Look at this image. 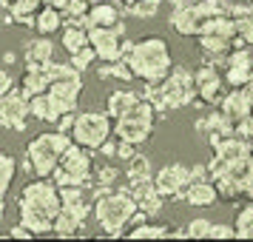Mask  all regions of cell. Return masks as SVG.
Returning a JSON list of instances; mask_svg holds the SVG:
<instances>
[{"instance_id": "1", "label": "cell", "mask_w": 253, "mask_h": 242, "mask_svg": "<svg viewBox=\"0 0 253 242\" xmlns=\"http://www.w3.org/2000/svg\"><path fill=\"white\" fill-rule=\"evenodd\" d=\"M123 60L128 63V69L134 71V77H139L142 83H162L173 69L168 43L162 37L134 40V48Z\"/></svg>"}, {"instance_id": "2", "label": "cell", "mask_w": 253, "mask_h": 242, "mask_svg": "<svg viewBox=\"0 0 253 242\" xmlns=\"http://www.w3.org/2000/svg\"><path fill=\"white\" fill-rule=\"evenodd\" d=\"M139 211L137 199L128 188H103L97 191L94 217L105 231V237H123V231L131 225L134 214Z\"/></svg>"}, {"instance_id": "3", "label": "cell", "mask_w": 253, "mask_h": 242, "mask_svg": "<svg viewBox=\"0 0 253 242\" xmlns=\"http://www.w3.org/2000/svg\"><path fill=\"white\" fill-rule=\"evenodd\" d=\"M71 143V134L66 131H46V134H37L32 143H29V148H26V168L35 174V177H43V180H51V174L57 168L60 157L66 154Z\"/></svg>"}, {"instance_id": "4", "label": "cell", "mask_w": 253, "mask_h": 242, "mask_svg": "<svg viewBox=\"0 0 253 242\" xmlns=\"http://www.w3.org/2000/svg\"><path fill=\"white\" fill-rule=\"evenodd\" d=\"M51 183L57 185V188H66V185H80V188H88V185H94L91 148L71 143L69 148H66V154L60 157L54 174H51Z\"/></svg>"}, {"instance_id": "5", "label": "cell", "mask_w": 253, "mask_h": 242, "mask_svg": "<svg viewBox=\"0 0 253 242\" xmlns=\"http://www.w3.org/2000/svg\"><path fill=\"white\" fill-rule=\"evenodd\" d=\"M108 137H114V120L108 117V111H77L71 128V140L77 145L97 151Z\"/></svg>"}, {"instance_id": "6", "label": "cell", "mask_w": 253, "mask_h": 242, "mask_svg": "<svg viewBox=\"0 0 253 242\" xmlns=\"http://www.w3.org/2000/svg\"><path fill=\"white\" fill-rule=\"evenodd\" d=\"M154 120H157L154 105H151L148 100H142V97H139V103L134 105L126 117L114 120V137L139 145V143H145V140L154 134Z\"/></svg>"}, {"instance_id": "7", "label": "cell", "mask_w": 253, "mask_h": 242, "mask_svg": "<svg viewBox=\"0 0 253 242\" xmlns=\"http://www.w3.org/2000/svg\"><path fill=\"white\" fill-rule=\"evenodd\" d=\"M162 89V100L168 108H185V105L191 103H202V100H196V83H194V71L185 69V66H173L171 74L160 83Z\"/></svg>"}, {"instance_id": "8", "label": "cell", "mask_w": 253, "mask_h": 242, "mask_svg": "<svg viewBox=\"0 0 253 242\" xmlns=\"http://www.w3.org/2000/svg\"><path fill=\"white\" fill-rule=\"evenodd\" d=\"M126 26L123 20L117 26H100V29H88V46L97 51V60L103 63H114L123 60V43H126Z\"/></svg>"}, {"instance_id": "9", "label": "cell", "mask_w": 253, "mask_h": 242, "mask_svg": "<svg viewBox=\"0 0 253 242\" xmlns=\"http://www.w3.org/2000/svg\"><path fill=\"white\" fill-rule=\"evenodd\" d=\"M17 205H32V208H37V211L48 214V217H57V211L63 208V202H60V188L51 183V180L37 177V180H32V183L20 191Z\"/></svg>"}, {"instance_id": "10", "label": "cell", "mask_w": 253, "mask_h": 242, "mask_svg": "<svg viewBox=\"0 0 253 242\" xmlns=\"http://www.w3.org/2000/svg\"><path fill=\"white\" fill-rule=\"evenodd\" d=\"M191 183H194L191 165H182V162H171V165L160 168L154 177V185L165 199H185V191Z\"/></svg>"}, {"instance_id": "11", "label": "cell", "mask_w": 253, "mask_h": 242, "mask_svg": "<svg viewBox=\"0 0 253 242\" xmlns=\"http://www.w3.org/2000/svg\"><path fill=\"white\" fill-rule=\"evenodd\" d=\"M32 120L29 111V97L20 89H12L0 97V126L9 128V131H26Z\"/></svg>"}, {"instance_id": "12", "label": "cell", "mask_w": 253, "mask_h": 242, "mask_svg": "<svg viewBox=\"0 0 253 242\" xmlns=\"http://www.w3.org/2000/svg\"><path fill=\"white\" fill-rule=\"evenodd\" d=\"M194 83H196V94H199V100L205 105H219L225 100V94H228L225 77H222L219 69L211 66V63H205L202 69L194 71Z\"/></svg>"}, {"instance_id": "13", "label": "cell", "mask_w": 253, "mask_h": 242, "mask_svg": "<svg viewBox=\"0 0 253 242\" xmlns=\"http://www.w3.org/2000/svg\"><path fill=\"white\" fill-rule=\"evenodd\" d=\"M88 202H74V205H63L54 217V234L57 237H77L83 234L85 217H88Z\"/></svg>"}, {"instance_id": "14", "label": "cell", "mask_w": 253, "mask_h": 242, "mask_svg": "<svg viewBox=\"0 0 253 242\" xmlns=\"http://www.w3.org/2000/svg\"><path fill=\"white\" fill-rule=\"evenodd\" d=\"M48 94L54 97V103L60 105L63 114L77 111V103H80V94H83V74H74V77L51 83V86H48Z\"/></svg>"}, {"instance_id": "15", "label": "cell", "mask_w": 253, "mask_h": 242, "mask_svg": "<svg viewBox=\"0 0 253 242\" xmlns=\"http://www.w3.org/2000/svg\"><path fill=\"white\" fill-rule=\"evenodd\" d=\"M219 111L225 117H230L233 123H242V120H248L253 114V92L248 86H242V89H230L225 94V100L219 103Z\"/></svg>"}, {"instance_id": "16", "label": "cell", "mask_w": 253, "mask_h": 242, "mask_svg": "<svg viewBox=\"0 0 253 242\" xmlns=\"http://www.w3.org/2000/svg\"><path fill=\"white\" fill-rule=\"evenodd\" d=\"M128 191L134 194V199H137L139 211H142L145 217H157V214L162 211V202H165V196L157 191L154 180H142V183L128 185Z\"/></svg>"}, {"instance_id": "17", "label": "cell", "mask_w": 253, "mask_h": 242, "mask_svg": "<svg viewBox=\"0 0 253 242\" xmlns=\"http://www.w3.org/2000/svg\"><path fill=\"white\" fill-rule=\"evenodd\" d=\"M196 131H202V134H216V137H233L236 134V123L225 117L222 111H211V114L199 117L194 123Z\"/></svg>"}, {"instance_id": "18", "label": "cell", "mask_w": 253, "mask_h": 242, "mask_svg": "<svg viewBox=\"0 0 253 242\" xmlns=\"http://www.w3.org/2000/svg\"><path fill=\"white\" fill-rule=\"evenodd\" d=\"M54 60V43L48 37H37L32 43H26V69H46Z\"/></svg>"}, {"instance_id": "19", "label": "cell", "mask_w": 253, "mask_h": 242, "mask_svg": "<svg viewBox=\"0 0 253 242\" xmlns=\"http://www.w3.org/2000/svg\"><path fill=\"white\" fill-rule=\"evenodd\" d=\"M196 6H199V3H196ZM196 6H188V9H173V12H171V20H168V23H171L179 35H185V37H196V35H199L202 14H199Z\"/></svg>"}, {"instance_id": "20", "label": "cell", "mask_w": 253, "mask_h": 242, "mask_svg": "<svg viewBox=\"0 0 253 242\" xmlns=\"http://www.w3.org/2000/svg\"><path fill=\"white\" fill-rule=\"evenodd\" d=\"M29 111H32V117H35V120H40V123H57L60 117H63L60 105L54 103V97H51L48 92L29 97Z\"/></svg>"}, {"instance_id": "21", "label": "cell", "mask_w": 253, "mask_h": 242, "mask_svg": "<svg viewBox=\"0 0 253 242\" xmlns=\"http://www.w3.org/2000/svg\"><path fill=\"white\" fill-rule=\"evenodd\" d=\"M20 225H26L35 237L54 234V217H48V214H43L32 205H20Z\"/></svg>"}, {"instance_id": "22", "label": "cell", "mask_w": 253, "mask_h": 242, "mask_svg": "<svg viewBox=\"0 0 253 242\" xmlns=\"http://www.w3.org/2000/svg\"><path fill=\"white\" fill-rule=\"evenodd\" d=\"M219 199L216 194V185L213 180H199V183H191L188 191H185V202H191L196 208H205V205H213Z\"/></svg>"}, {"instance_id": "23", "label": "cell", "mask_w": 253, "mask_h": 242, "mask_svg": "<svg viewBox=\"0 0 253 242\" xmlns=\"http://www.w3.org/2000/svg\"><path fill=\"white\" fill-rule=\"evenodd\" d=\"M60 26H63V12L60 9H54V6H48V3H43L40 6V12L35 14V29L37 35H54V32H60Z\"/></svg>"}, {"instance_id": "24", "label": "cell", "mask_w": 253, "mask_h": 242, "mask_svg": "<svg viewBox=\"0 0 253 242\" xmlns=\"http://www.w3.org/2000/svg\"><path fill=\"white\" fill-rule=\"evenodd\" d=\"M199 35H213V37H230L236 40V20L230 14H216V17H208L199 26Z\"/></svg>"}, {"instance_id": "25", "label": "cell", "mask_w": 253, "mask_h": 242, "mask_svg": "<svg viewBox=\"0 0 253 242\" xmlns=\"http://www.w3.org/2000/svg\"><path fill=\"white\" fill-rule=\"evenodd\" d=\"M117 23H120V6H114V3H91V9H88V29L117 26Z\"/></svg>"}, {"instance_id": "26", "label": "cell", "mask_w": 253, "mask_h": 242, "mask_svg": "<svg viewBox=\"0 0 253 242\" xmlns=\"http://www.w3.org/2000/svg\"><path fill=\"white\" fill-rule=\"evenodd\" d=\"M139 103V94L134 92H114V94H108V103H105V111H108V117L111 120H120V117H126L134 105Z\"/></svg>"}, {"instance_id": "27", "label": "cell", "mask_w": 253, "mask_h": 242, "mask_svg": "<svg viewBox=\"0 0 253 242\" xmlns=\"http://www.w3.org/2000/svg\"><path fill=\"white\" fill-rule=\"evenodd\" d=\"M48 86H51V80H48L46 69H26L23 83H20V92H23L26 97H35V94L48 92Z\"/></svg>"}, {"instance_id": "28", "label": "cell", "mask_w": 253, "mask_h": 242, "mask_svg": "<svg viewBox=\"0 0 253 242\" xmlns=\"http://www.w3.org/2000/svg\"><path fill=\"white\" fill-rule=\"evenodd\" d=\"M97 77L100 80H123V83H131L134 80V71L128 69L126 60H114V63H103L97 66Z\"/></svg>"}, {"instance_id": "29", "label": "cell", "mask_w": 253, "mask_h": 242, "mask_svg": "<svg viewBox=\"0 0 253 242\" xmlns=\"http://www.w3.org/2000/svg\"><path fill=\"white\" fill-rule=\"evenodd\" d=\"M60 43H63V48H66L69 54H77L80 48L88 46V29H74V26H66V29H63V37H60Z\"/></svg>"}, {"instance_id": "30", "label": "cell", "mask_w": 253, "mask_h": 242, "mask_svg": "<svg viewBox=\"0 0 253 242\" xmlns=\"http://www.w3.org/2000/svg\"><path fill=\"white\" fill-rule=\"evenodd\" d=\"M128 185L134 183H142V180H151V160L145 157V154H134L131 160H128Z\"/></svg>"}, {"instance_id": "31", "label": "cell", "mask_w": 253, "mask_h": 242, "mask_svg": "<svg viewBox=\"0 0 253 242\" xmlns=\"http://www.w3.org/2000/svg\"><path fill=\"white\" fill-rule=\"evenodd\" d=\"M233 228H236V237H239V240H253V199L239 208Z\"/></svg>"}, {"instance_id": "32", "label": "cell", "mask_w": 253, "mask_h": 242, "mask_svg": "<svg viewBox=\"0 0 253 242\" xmlns=\"http://www.w3.org/2000/svg\"><path fill=\"white\" fill-rule=\"evenodd\" d=\"M14 174H17V160L12 154H0V196L9 194V188L14 183Z\"/></svg>"}, {"instance_id": "33", "label": "cell", "mask_w": 253, "mask_h": 242, "mask_svg": "<svg viewBox=\"0 0 253 242\" xmlns=\"http://www.w3.org/2000/svg\"><path fill=\"white\" fill-rule=\"evenodd\" d=\"M131 240H168L171 228L168 225H148V222H139L134 231H128Z\"/></svg>"}, {"instance_id": "34", "label": "cell", "mask_w": 253, "mask_h": 242, "mask_svg": "<svg viewBox=\"0 0 253 242\" xmlns=\"http://www.w3.org/2000/svg\"><path fill=\"white\" fill-rule=\"evenodd\" d=\"M160 3L162 0H137L131 6H123V12L131 14V17H139V20H148V17H154L160 12Z\"/></svg>"}, {"instance_id": "35", "label": "cell", "mask_w": 253, "mask_h": 242, "mask_svg": "<svg viewBox=\"0 0 253 242\" xmlns=\"http://www.w3.org/2000/svg\"><path fill=\"white\" fill-rule=\"evenodd\" d=\"M69 57H71L69 63H71V66H74L77 71H85V69H88V66L94 63V60H97V51H94L91 46H85V48H80L77 54H69Z\"/></svg>"}, {"instance_id": "36", "label": "cell", "mask_w": 253, "mask_h": 242, "mask_svg": "<svg viewBox=\"0 0 253 242\" xmlns=\"http://www.w3.org/2000/svg\"><path fill=\"white\" fill-rule=\"evenodd\" d=\"M236 20V37H239L245 46H253V14L248 17H233Z\"/></svg>"}, {"instance_id": "37", "label": "cell", "mask_w": 253, "mask_h": 242, "mask_svg": "<svg viewBox=\"0 0 253 242\" xmlns=\"http://www.w3.org/2000/svg\"><path fill=\"white\" fill-rule=\"evenodd\" d=\"M117 168L114 165H103V168H94V183L97 185H103V188H111L114 185V180H117Z\"/></svg>"}, {"instance_id": "38", "label": "cell", "mask_w": 253, "mask_h": 242, "mask_svg": "<svg viewBox=\"0 0 253 242\" xmlns=\"http://www.w3.org/2000/svg\"><path fill=\"white\" fill-rule=\"evenodd\" d=\"M211 240H233L236 237V228L233 225H225V222H211Z\"/></svg>"}, {"instance_id": "39", "label": "cell", "mask_w": 253, "mask_h": 242, "mask_svg": "<svg viewBox=\"0 0 253 242\" xmlns=\"http://www.w3.org/2000/svg\"><path fill=\"white\" fill-rule=\"evenodd\" d=\"M185 231H188V237H191V240H202V237L211 234V219H194Z\"/></svg>"}, {"instance_id": "40", "label": "cell", "mask_w": 253, "mask_h": 242, "mask_svg": "<svg viewBox=\"0 0 253 242\" xmlns=\"http://www.w3.org/2000/svg\"><path fill=\"white\" fill-rule=\"evenodd\" d=\"M134 154H137V145H134V143H126V140H120V143H117V157H120V160L128 162Z\"/></svg>"}, {"instance_id": "41", "label": "cell", "mask_w": 253, "mask_h": 242, "mask_svg": "<svg viewBox=\"0 0 253 242\" xmlns=\"http://www.w3.org/2000/svg\"><path fill=\"white\" fill-rule=\"evenodd\" d=\"M12 86H14L12 71L6 69V66H0V97H3L6 92H12Z\"/></svg>"}, {"instance_id": "42", "label": "cell", "mask_w": 253, "mask_h": 242, "mask_svg": "<svg viewBox=\"0 0 253 242\" xmlns=\"http://www.w3.org/2000/svg\"><path fill=\"white\" fill-rule=\"evenodd\" d=\"M74 120H77V111H69V114H63L57 120V131H66L71 134V128H74Z\"/></svg>"}, {"instance_id": "43", "label": "cell", "mask_w": 253, "mask_h": 242, "mask_svg": "<svg viewBox=\"0 0 253 242\" xmlns=\"http://www.w3.org/2000/svg\"><path fill=\"white\" fill-rule=\"evenodd\" d=\"M236 134L245 140H253V114L248 117V120H242V123H236Z\"/></svg>"}, {"instance_id": "44", "label": "cell", "mask_w": 253, "mask_h": 242, "mask_svg": "<svg viewBox=\"0 0 253 242\" xmlns=\"http://www.w3.org/2000/svg\"><path fill=\"white\" fill-rule=\"evenodd\" d=\"M117 143H120V140H111V137H108V140H105V143H103V145H100L97 151H100L103 157H111V160H114V157H117Z\"/></svg>"}, {"instance_id": "45", "label": "cell", "mask_w": 253, "mask_h": 242, "mask_svg": "<svg viewBox=\"0 0 253 242\" xmlns=\"http://www.w3.org/2000/svg\"><path fill=\"white\" fill-rule=\"evenodd\" d=\"M9 237H12V240H32L35 234H32L29 228H26V225H14V228L9 231Z\"/></svg>"}, {"instance_id": "46", "label": "cell", "mask_w": 253, "mask_h": 242, "mask_svg": "<svg viewBox=\"0 0 253 242\" xmlns=\"http://www.w3.org/2000/svg\"><path fill=\"white\" fill-rule=\"evenodd\" d=\"M165 3H171V9H188V6H196L202 0H165Z\"/></svg>"}, {"instance_id": "47", "label": "cell", "mask_w": 253, "mask_h": 242, "mask_svg": "<svg viewBox=\"0 0 253 242\" xmlns=\"http://www.w3.org/2000/svg\"><path fill=\"white\" fill-rule=\"evenodd\" d=\"M253 162V160H251ZM245 196L253 199V165H251V174H248V180H245Z\"/></svg>"}, {"instance_id": "48", "label": "cell", "mask_w": 253, "mask_h": 242, "mask_svg": "<svg viewBox=\"0 0 253 242\" xmlns=\"http://www.w3.org/2000/svg\"><path fill=\"white\" fill-rule=\"evenodd\" d=\"M3 63H6V66H12V63H17V57H14V51H6V54H3Z\"/></svg>"}, {"instance_id": "49", "label": "cell", "mask_w": 253, "mask_h": 242, "mask_svg": "<svg viewBox=\"0 0 253 242\" xmlns=\"http://www.w3.org/2000/svg\"><path fill=\"white\" fill-rule=\"evenodd\" d=\"M3 211H6V196H0V222H3Z\"/></svg>"}, {"instance_id": "50", "label": "cell", "mask_w": 253, "mask_h": 242, "mask_svg": "<svg viewBox=\"0 0 253 242\" xmlns=\"http://www.w3.org/2000/svg\"><path fill=\"white\" fill-rule=\"evenodd\" d=\"M12 3L14 0H0V9H12Z\"/></svg>"}, {"instance_id": "51", "label": "cell", "mask_w": 253, "mask_h": 242, "mask_svg": "<svg viewBox=\"0 0 253 242\" xmlns=\"http://www.w3.org/2000/svg\"><path fill=\"white\" fill-rule=\"evenodd\" d=\"M251 160H253V140H251Z\"/></svg>"}, {"instance_id": "52", "label": "cell", "mask_w": 253, "mask_h": 242, "mask_svg": "<svg viewBox=\"0 0 253 242\" xmlns=\"http://www.w3.org/2000/svg\"><path fill=\"white\" fill-rule=\"evenodd\" d=\"M242 3H248V6H253V0H242Z\"/></svg>"}, {"instance_id": "53", "label": "cell", "mask_w": 253, "mask_h": 242, "mask_svg": "<svg viewBox=\"0 0 253 242\" xmlns=\"http://www.w3.org/2000/svg\"><path fill=\"white\" fill-rule=\"evenodd\" d=\"M0 26H3V9H0Z\"/></svg>"}]
</instances>
